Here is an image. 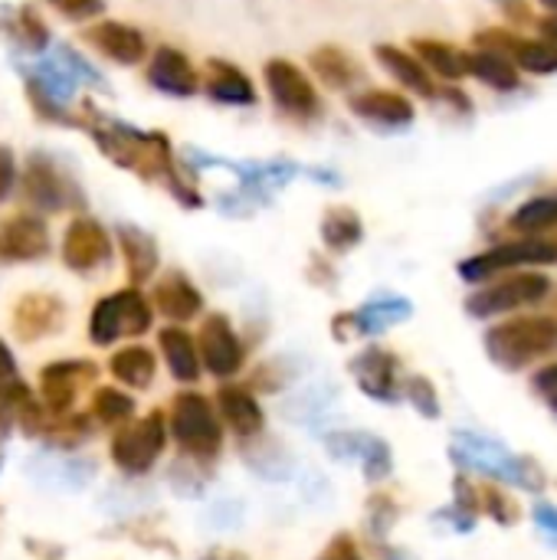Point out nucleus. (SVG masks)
<instances>
[{"instance_id":"c85d7f7f","label":"nucleus","mask_w":557,"mask_h":560,"mask_svg":"<svg viewBox=\"0 0 557 560\" xmlns=\"http://www.w3.org/2000/svg\"><path fill=\"white\" fill-rule=\"evenodd\" d=\"M158 345H161L164 364L174 374V381L194 384L200 377V354H197V341L190 338V331H184L181 325L161 328Z\"/></svg>"},{"instance_id":"f257e3e1","label":"nucleus","mask_w":557,"mask_h":560,"mask_svg":"<svg viewBox=\"0 0 557 560\" xmlns=\"http://www.w3.org/2000/svg\"><path fill=\"white\" fill-rule=\"evenodd\" d=\"M79 131L92 138V144L105 154V161L118 164L121 171H131L135 177L148 184H161L184 210L204 207L197 177H187V171L177 164L171 138L164 131H141L135 125H125L105 115L89 98H82V108H79Z\"/></svg>"},{"instance_id":"3c124183","label":"nucleus","mask_w":557,"mask_h":560,"mask_svg":"<svg viewBox=\"0 0 557 560\" xmlns=\"http://www.w3.org/2000/svg\"><path fill=\"white\" fill-rule=\"evenodd\" d=\"M381 555H384V560H414L407 551H394V548H384Z\"/></svg>"},{"instance_id":"49530a36","label":"nucleus","mask_w":557,"mask_h":560,"mask_svg":"<svg viewBox=\"0 0 557 560\" xmlns=\"http://www.w3.org/2000/svg\"><path fill=\"white\" fill-rule=\"evenodd\" d=\"M532 518H535V525H538V528H545L552 538H557V509L555 505H535Z\"/></svg>"},{"instance_id":"a18cd8bd","label":"nucleus","mask_w":557,"mask_h":560,"mask_svg":"<svg viewBox=\"0 0 557 560\" xmlns=\"http://www.w3.org/2000/svg\"><path fill=\"white\" fill-rule=\"evenodd\" d=\"M532 387H535V394H542L545 400L557 397V361L545 364V368L532 377Z\"/></svg>"},{"instance_id":"b1692460","label":"nucleus","mask_w":557,"mask_h":560,"mask_svg":"<svg viewBox=\"0 0 557 560\" xmlns=\"http://www.w3.org/2000/svg\"><path fill=\"white\" fill-rule=\"evenodd\" d=\"M374 59H378V66L391 75V79H397V85L401 89H407L410 95H417V98H437V79L427 72V66L410 52V49H404V46H394V43H378L374 46Z\"/></svg>"},{"instance_id":"39448f33","label":"nucleus","mask_w":557,"mask_h":560,"mask_svg":"<svg viewBox=\"0 0 557 560\" xmlns=\"http://www.w3.org/2000/svg\"><path fill=\"white\" fill-rule=\"evenodd\" d=\"M263 79H266V92H269L272 105H276L286 118H292V121H299V125H315V121H322L325 102H322V95H318L312 75H309L299 62H292V59H286V56H272V59L263 62Z\"/></svg>"},{"instance_id":"393cba45","label":"nucleus","mask_w":557,"mask_h":560,"mask_svg":"<svg viewBox=\"0 0 557 560\" xmlns=\"http://www.w3.org/2000/svg\"><path fill=\"white\" fill-rule=\"evenodd\" d=\"M0 33L23 52V56H43L53 46V33L36 7H0Z\"/></svg>"},{"instance_id":"20e7f679","label":"nucleus","mask_w":557,"mask_h":560,"mask_svg":"<svg viewBox=\"0 0 557 560\" xmlns=\"http://www.w3.org/2000/svg\"><path fill=\"white\" fill-rule=\"evenodd\" d=\"M154 325V308L148 295L138 285L118 289L112 295H102L89 315V338L98 348L115 345L118 338H138L148 335Z\"/></svg>"},{"instance_id":"1a4fd4ad","label":"nucleus","mask_w":557,"mask_h":560,"mask_svg":"<svg viewBox=\"0 0 557 560\" xmlns=\"http://www.w3.org/2000/svg\"><path fill=\"white\" fill-rule=\"evenodd\" d=\"M555 262V246L548 236H522L512 243H499L479 256H469L460 262V276L466 282H489L515 266H552Z\"/></svg>"},{"instance_id":"6e6d98bb","label":"nucleus","mask_w":557,"mask_h":560,"mask_svg":"<svg viewBox=\"0 0 557 560\" xmlns=\"http://www.w3.org/2000/svg\"><path fill=\"white\" fill-rule=\"evenodd\" d=\"M548 404H552V410H555V413H557V397H552V400H548Z\"/></svg>"},{"instance_id":"ea45409f","label":"nucleus","mask_w":557,"mask_h":560,"mask_svg":"<svg viewBox=\"0 0 557 560\" xmlns=\"http://www.w3.org/2000/svg\"><path fill=\"white\" fill-rule=\"evenodd\" d=\"M404 390H407V400H410L427 420H437V417H440V397H437V387H433L427 377H410Z\"/></svg>"},{"instance_id":"4c0bfd02","label":"nucleus","mask_w":557,"mask_h":560,"mask_svg":"<svg viewBox=\"0 0 557 560\" xmlns=\"http://www.w3.org/2000/svg\"><path fill=\"white\" fill-rule=\"evenodd\" d=\"M476 492H479V509H483L489 518H496L499 525H515V522H519V505L509 499L506 489H499V486H483V489H476Z\"/></svg>"},{"instance_id":"2f4dec72","label":"nucleus","mask_w":557,"mask_h":560,"mask_svg":"<svg viewBox=\"0 0 557 560\" xmlns=\"http://www.w3.org/2000/svg\"><path fill=\"white\" fill-rule=\"evenodd\" d=\"M108 371L115 381H121L125 387H135V390H148L151 381H154V371H158V361L148 348L141 345H128L121 351L112 354L108 361Z\"/></svg>"},{"instance_id":"de8ad7c7","label":"nucleus","mask_w":557,"mask_h":560,"mask_svg":"<svg viewBox=\"0 0 557 560\" xmlns=\"http://www.w3.org/2000/svg\"><path fill=\"white\" fill-rule=\"evenodd\" d=\"M322 560H361V555H358V548L341 535V538L328 548V555H325Z\"/></svg>"},{"instance_id":"9b49d317","label":"nucleus","mask_w":557,"mask_h":560,"mask_svg":"<svg viewBox=\"0 0 557 560\" xmlns=\"http://www.w3.org/2000/svg\"><path fill=\"white\" fill-rule=\"evenodd\" d=\"M53 256V233L46 217L33 210H16L0 220V262L23 266Z\"/></svg>"},{"instance_id":"c9c22d12","label":"nucleus","mask_w":557,"mask_h":560,"mask_svg":"<svg viewBox=\"0 0 557 560\" xmlns=\"http://www.w3.org/2000/svg\"><path fill=\"white\" fill-rule=\"evenodd\" d=\"M92 410H95V417L102 423L115 427V423H125V420L135 417V400L128 394L115 390V387H98L95 397H92Z\"/></svg>"},{"instance_id":"f3484780","label":"nucleus","mask_w":557,"mask_h":560,"mask_svg":"<svg viewBox=\"0 0 557 560\" xmlns=\"http://www.w3.org/2000/svg\"><path fill=\"white\" fill-rule=\"evenodd\" d=\"M95 381V364L92 361H56L46 364L39 374V387H43V404L53 417H66L79 397V390Z\"/></svg>"},{"instance_id":"f704fd0d","label":"nucleus","mask_w":557,"mask_h":560,"mask_svg":"<svg viewBox=\"0 0 557 560\" xmlns=\"http://www.w3.org/2000/svg\"><path fill=\"white\" fill-rule=\"evenodd\" d=\"M23 92H26V102L33 108V115L46 125H59V128H79V112H72V105H62L56 98H49L39 85L26 82L23 79Z\"/></svg>"},{"instance_id":"e433bc0d","label":"nucleus","mask_w":557,"mask_h":560,"mask_svg":"<svg viewBox=\"0 0 557 560\" xmlns=\"http://www.w3.org/2000/svg\"><path fill=\"white\" fill-rule=\"evenodd\" d=\"M358 459L364 466V479L368 482H381L391 476L394 469V459H391V446L378 436H361V450H358Z\"/></svg>"},{"instance_id":"72a5a7b5","label":"nucleus","mask_w":557,"mask_h":560,"mask_svg":"<svg viewBox=\"0 0 557 560\" xmlns=\"http://www.w3.org/2000/svg\"><path fill=\"white\" fill-rule=\"evenodd\" d=\"M243 456H246V466L269 482H286L292 476V456L276 440H266L259 446H246Z\"/></svg>"},{"instance_id":"f8f14e48","label":"nucleus","mask_w":557,"mask_h":560,"mask_svg":"<svg viewBox=\"0 0 557 560\" xmlns=\"http://www.w3.org/2000/svg\"><path fill=\"white\" fill-rule=\"evenodd\" d=\"M79 39L89 49H95L102 59H108V62H115L121 69L141 66L148 59V52H151L148 49V36L138 26L125 23V20H102L98 16L92 23H82Z\"/></svg>"},{"instance_id":"864d4df0","label":"nucleus","mask_w":557,"mask_h":560,"mask_svg":"<svg viewBox=\"0 0 557 560\" xmlns=\"http://www.w3.org/2000/svg\"><path fill=\"white\" fill-rule=\"evenodd\" d=\"M538 3H542V7H548L552 13H557V0H538Z\"/></svg>"},{"instance_id":"4468645a","label":"nucleus","mask_w":557,"mask_h":560,"mask_svg":"<svg viewBox=\"0 0 557 560\" xmlns=\"http://www.w3.org/2000/svg\"><path fill=\"white\" fill-rule=\"evenodd\" d=\"M197 341V354H200V368H207L213 377H233L240 374V368L246 364V348L236 338L233 325L227 315L213 312L204 318Z\"/></svg>"},{"instance_id":"6e6552de","label":"nucleus","mask_w":557,"mask_h":560,"mask_svg":"<svg viewBox=\"0 0 557 560\" xmlns=\"http://www.w3.org/2000/svg\"><path fill=\"white\" fill-rule=\"evenodd\" d=\"M112 256H115V236L108 233V226L89 213H76L62 230V243H59L62 266L79 276H92L105 269Z\"/></svg>"},{"instance_id":"9d476101","label":"nucleus","mask_w":557,"mask_h":560,"mask_svg":"<svg viewBox=\"0 0 557 560\" xmlns=\"http://www.w3.org/2000/svg\"><path fill=\"white\" fill-rule=\"evenodd\" d=\"M171 433L194 459H213L223 443L220 420H217L210 400L194 390L177 394L174 413H171Z\"/></svg>"},{"instance_id":"0eeeda50","label":"nucleus","mask_w":557,"mask_h":560,"mask_svg":"<svg viewBox=\"0 0 557 560\" xmlns=\"http://www.w3.org/2000/svg\"><path fill=\"white\" fill-rule=\"evenodd\" d=\"M453 456L463 466L486 472L489 479H506V482H515L529 492H538L545 486V472L532 459L512 456L502 443L476 436V433H460L453 443Z\"/></svg>"},{"instance_id":"58836bf2","label":"nucleus","mask_w":557,"mask_h":560,"mask_svg":"<svg viewBox=\"0 0 557 560\" xmlns=\"http://www.w3.org/2000/svg\"><path fill=\"white\" fill-rule=\"evenodd\" d=\"M59 16H66L69 23H92L105 13V0H46Z\"/></svg>"},{"instance_id":"aec40b11","label":"nucleus","mask_w":557,"mask_h":560,"mask_svg":"<svg viewBox=\"0 0 557 560\" xmlns=\"http://www.w3.org/2000/svg\"><path fill=\"white\" fill-rule=\"evenodd\" d=\"M151 308L154 312H161L164 318H171V322H194L200 312H204V295H200V289L194 285V279L187 276V272H181V269H167L158 282H154V289H151Z\"/></svg>"},{"instance_id":"7c9ffc66","label":"nucleus","mask_w":557,"mask_h":560,"mask_svg":"<svg viewBox=\"0 0 557 560\" xmlns=\"http://www.w3.org/2000/svg\"><path fill=\"white\" fill-rule=\"evenodd\" d=\"M364 240V220L355 207H328L322 217V243L328 253L345 256Z\"/></svg>"},{"instance_id":"5701e85b","label":"nucleus","mask_w":557,"mask_h":560,"mask_svg":"<svg viewBox=\"0 0 557 560\" xmlns=\"http://www.w3.org/2000/svg\"><path fill=\"white\" fill-rule=\"evenodd\" d=\"M66 322V305L62 299L49 292H30L13 305V331L23 341H39L53 331H59Z\"/></svg>"},{"instance_id":"c756f323","label":"nucleus","mask_w":557,"mask_h":560,"mask_svg":"<svg viewBox=\"0 0 557 560\" xmlns=\"http://www.w3.org/2000/svg\"><path fill=\"white\" fill-rule=\"evenodd\" d=\"M466 66H469V75L479 79L483 85L496 89V92H515L522 85V75H519V66L506 56V52H496V49H473L466 52Z\"/></svg>"},{"instance_id":"bb28decb","label":"nucleus","mask_w":557,"mask_h":560,"mask_svg":"<svg viewBox=\"0 0 557 560\" xmlns=\"http://www.w3.org/2000/svg\"><path fill=\"white\" fill-rule=\"evenodd\" d=\"M410 52L427 66V72L433 79H443V82H463L469 75V66H466V52L446 39H433V36H414L410 39Z\"/></svg>"},{"instance_id":"a878e982","label":"nucleus","mask_w":557,"mask_h":560,"mask_svg":"<svg viewBox=\"0 0 557 560\" xmlns=\"http://www.w3.org/2000/svg\"><path fill=\"white\" fill-rule=\"evenodd\" d=\"M309 69L332 92H348V89H355L364 79V66L345 46H335V43L315 46L309 52Z\"/></svg>"},{"instance_id":"c03bdc74","label":"nucleus","mask_w":557,"mask_h":560,"mask_svg":"<svg viewBox=\"0 0 557 560\" xmlns=\"http://www.w3.org/2000/svg\"><path fill=\"white\" fill-rule=\"evenodd\" d=\"M371 518H374V535H378V538H384V535H387V528H391V525H394V518H397L394 502H391V499H384V495L371 499Z\"/></svg>"},{"instance_id":"ddd939ff","label":"nucleus","mask_w":557,"mask_h":560,"mask_svg":"<svg viewBox=\"0 0 557 560\" xmlns=\"http://www.w3.org/2000/svg\"><path fill=\"white\" fill-rule=\"evenodd\" d=\"M164 443H167L164 417L148 413L135 427H125V430H118L112 436V459H115L118 469H125L131 476H141L158 463V456L164 453Z\"/></svg>"},{"instance_id":"2eb2a0df","label":"nucleus","mask_w":557,"mask_h":560,"mask_svg":"<svg viewBox=\"0 0 557 560\" xmlns=\"http://www.w3.org/2000/svg\"><path fill=\"white\" fill-rule=\"evenodd\" d=\"M144 62V79L154 92L167 98H194L200 92V72L184 49L161 43L158 49L148 52Z\"/></svg>"},{"instance_id":"4be33fe9","label":"nucleus","mask_w":557,"mask_h":560,"mask_svg":"<svg viewBox=\"0 0 557 560\" xmlns=\"http://www.w3.org/2000/svg\"><path fill=\"white\" fill-rule=\"evenodd\" d=\"M115 243H118V253H121V259H125V272H128V282L131 285H148L154 276H158V269H161V249H158V240L148 233V230H141V226H135V223H118L115 226Z\"/></svg>"},{"instance_id":"7ed1b4c3","label":"nucleus","mask_w":557,"mask_h":560,"mask_svg":"<svg viewBox=\"0 0 557 560\" xmlns=\"http://www.w3.org/2000/svg\"><path fill=\"white\" fill-rule=\"evenodd\" d=\"M16 190H20L23 210H33L39 217H53V213H85V194H82V187L46 151H33L26 158L23 174L16 177Z\"/></svg>"},{"instance_id":"cd10ccee","label":"nucleus","mask_w":557,"mask_h":560,"mask_svg":"<svg viewBox=\"0 0 557 560\" xmlns=\"http://www.w3.org/2000/svg\"><path fill=\"white\" fill-rule=\"evenodd\" d=\"M217 407H220L223 420L230 423V430L236 436H243V440L259 436L263 427H266V413H263V407L256 404V397L246 387H233V384L220 387L217 390Z\"/></svg>"},{"instance_id":"5fc2aeb1","label":"nucleus","mask_w":557,"mask_h":560,"mask_svg":"<svg viewBox=\"0 0 557 560\" xmlns=\"http://www.w3.org/2000/svg\"><path fill=\"white\" fill-rule=\"evenodd\" d=\"M552 240V246H555V266H557V236H548Z\"/></svg>"},{"instance_id":"473e14b6","label":"nucleus","mask_w":557,"mask_h":560,"mask_svg":"<svg viewBox=\"0 0 557 560\" xmlns=\"http://www.w3.org/2000/svg\"><path fill=\"white\" fill-rule=\"evenodd\" d=\"M509 226L515 233H522V236H545V233L557 230V197H532V200H525L512 213Z\"/></svg>"},{"instance_id":"dca6fc26","label":"nucleus","mask_w":557,"mask_h":560,"mask_svg":"<svg viewBox=\"0 0 557 560\" xmlns=\"http://www.w3.org/2000/svg\"><path fill=\"white\" fill-rule=\"evenodd\" d=\"M200 92L227 108H253L259 102L256 82L246 75V69L227 62V59H207L200 75Z\"/></svg>"},{"instance_id":"412c9836","label":"nucleus","mask_w":557,"mask_h":560,"mask_svg":"<svg viewBox=\"0 0 557 560\" xmlns=\"http://www.w3.org/2000/svg\"><path fill=\"white\" fill-rule=\"evenodd\" d=\"M410 302L407 299H394V295H384V299H371L368 305H361L358 312H348V315H338L335 318V338L338 341H348V338H358V335H378V331H387L391 325L410 318Z\"/></svg>"},{"instance_id":"09e8293b","label":"nucleus","mask_w":557,"mask_h":560,"mask_svg":"<svg viewBox=\"0 0 557 560\" xmlns=\"http://www.w3.org/2000/svg\"><path fill=\"white\" fill-rule=\"evenodd\" d=\"M3 377H16V358H13V351L7 348V341L0 338V381Z\"/></svg>"},{"instance_id":"f03ea898","label":"nucleus","mask_w":557,"mask_h":560,"mask_svg":"<svg viewBox=\"0 0 557 560\" xmlns=\"http://www.w3.org/2000/svg\"><path fill=\"white\" fill-rule=\"evenodd\" d=\"M486 354L502 371H525L535 361L557 354V318L552 315H519L499 322L483 338Z\"/></svg>"},{"instance_id":"79ce46f5","label":"nucleus","mask_w":557,"mask_h":560,"mask_svg":"<svg viewBox=\"0 0 557 560\" xmlns=\"http://www.w3.org/2000/svg\"><path fill=\"white\" fill-rule=\"evenodd\" d=\"M16 158H13V148L10 144H0V203L16 190Z\"/></svg>"},{"instance_id":"a19ab883","label":"nucleus","mask_w":557,"mask_h":560,"mask_svg":"<svg viewBox=\"0 0 557 560\" xmlns=\"http://www.w3.org/2000/svg\"><path fill=\"white\" fill-rule=\"evenodd\" d=\"M56 56L66 62V69L79 79V82H85V85H92V89H105V82H102V72L95 69V66H89L72 46H66V43H56Z\"/></svg>"},{"instance_id":"603ef678","label":"nucleus","mask_w":557,"mask_h":560,"mask_svg":"<svg viewBox=\"0 0 557 560\" xmlns=\"http://www.w3.org/2000/svg\"><path fill=\"white\" fill-rule=\"evenodd\" d=\"M204 560H246V558H240V555H230V551H213V555H207Z\"/></svg>"},{"instance_id":"423d86ee","label":"nucleus","mask_w":557,"mask_h":560,"mask_svg":"<svg viewBox=\"0 0 557 560\" xmlns=\"http://www.w3.org/2000/svg\"><path fill=\"white\" fill-rule=\"evenodd\" d=\"M555 282L538 272V269H522V272H512L506 279H489L483 289H476L469 299H466V312L473 318H496V315H509V312H519V308H529V305H538L552 295Z\"/></svg>"},{"instance_id":"37998d69","label":"nucleus","mask_w":557,"mask_h":560,"mask_svg":"<svg viewBox=\"0 0 557 560\" xmlns=\"http://www.w3.org/2000/svg\"><path fill=\"white\" fill-rule=\"evenodd\" d=\"M243 522V505L236 502H217L207 515V525L213 528H236Z\"/></svg>"},{"instance_id":"8fccbe9b","label":"nucleus","mask_w":557,"mask_h":560,"mask_svg":"<svg viewBox=\"0 0 557 560\" xmlns=\"http://www.w3.org/2000/svg\"><path fill=\"white\" fill-rule=\"evenodd\" d=\"M538 33H542V39H548V43H555L557 46V13L545 16V20L538 23Z\"/></svg>"},{"instance_id":"a211bd4d","label":"nucleus","mask_w":557,"mask_h":560,"mask_svg":"<svg viewBox=\"0 0 557 560\" xmlns=\"http://www.w3.org/2000/svg\"><path fill=\"white\" fill-rule=\"evenodd\" d=\"M355 118L378 125V128H407L417 118L414 102L397 89H361L348 98Z\"/></svg>"},{"instance_id":"6ab92c4d","label":"nucleus","mask_w":557,"mask_h":560,"mask_svg":"<svg viewBox=\"0 0 557 560\" xmlns=\"http://www.w3.org/2000/svg\"><path fill=\"white\" fill-rule=\"evenodd\" d=\"M351 374L371 400H381V404L401 400V361H397V354H391L384 348H368L351 361Z\"/></svg>"},{"instance_id":"4d7b16f0","label":"nucleus","mask_w":557,"mask_h":560,"mask_svg":"<svg viewBox=\"0 0 557 560\" xmlns=\"http://www.w3.org/2000/svg\"><path fill=\"white\" fill-rule=\"evenodd\" d=\"M552 292H555V299H557V289H552ZM555 305H557V302H555Z\"/></svg>"}]
</instances>
